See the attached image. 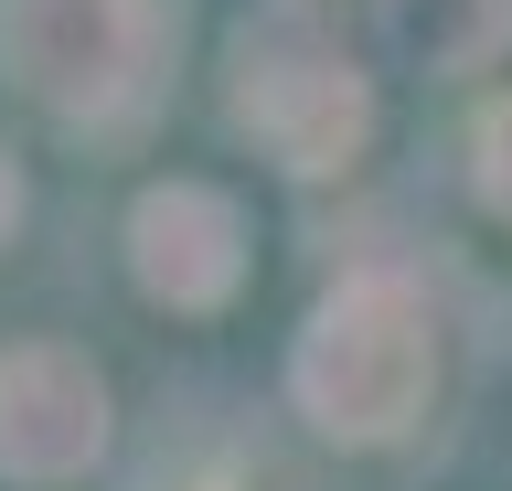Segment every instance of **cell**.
I'll use <instances>...</instances> for the list:
<instances>
[{"label":"cell","instance_id":"6da1fadb","mask_svg":"<svg viewBox=\"0 0 512 491\" xmlns=\"http://www.w3.org/2000/svg\"><path fill=\"white\" fill-rule=\"evenodd\" d=\"M427 385H438V321H427V299L395 267H363V278H342L310 310V331H299V406L331 438H352V449L406 438L427 417Z\"/></svg>","mask_w":512,"mask_h":491},{"label":"cell","instance_id":"7a4b0ae2","mask_svg":"<svg viewBox=\"0 0 512 491\" xmlns=\"http://www.w3.org/2000/svg\"><path fill=\"white\" fill-rule=\"evenodd\" d=\"M171 33V0H0V75L75 129H118L160 97Z\"/></svg>","mask_w":512,"mask_h":491},{"label":"cell","instance_id":"3957f363","mask_svg":"<svg viewBox=\"0 0 512 491\" xmlns=\"http://www.w3.org/2000/svg\"><path fill=\"white\" fill-rule=\"evenodd\" d=\"M235 118L278 171H342L363 150L374 107H363V75L342 65V43L299 11H278L235 43Z\"/></svg>","mask_w":512,"mask_h":491},{"label":"cell","instance_id":"277c9868","mask_svg":"<svg viewBox=\"0 0 512 491\" xmlns=\"http://www.w3.org/2000/svg\"><path fill=\"white\" fill-rule=\"evenodd\" d=\"M107 449V385L54 342L0 353V470L11 481H75Z\"/></svg>","mask_w":512,"mask_h":491},{"label":"cell","instance_id":"5b68a950","mask_svg":"<svg viewBox=\"0 0 512 491\" xmlns=\"http://www.w3.org/2000/svg\"><path fill=\"white\" fill-rule=\"evenodd\" d=\"M128 257H139V289H150V299H171V310H214V299L246 278V225H235V203H224V193L171 182V193L139 203Z\"/></svg>","mask_w":512,"mask_h":491},{"label":"cell","instance_id":"8992f818","mask_svg":"<svg viewBox=\"0 0 512 491\" xmlns=\"http://www.w3.org/2000/svg\"><path fill=\"white\" fill-rule=\"evenodd\" d=\"M384 33L416 65H491L512 43V0H384Z\"/></svg>","mask_w":512,"mask_h":491},{"label":"cell","instance_id":"52a82bcc","mask_svg":"<svg viewBox=\"0 0 512 491\" xmlns=\"http://www.w3.org/2000/svg\"><path fill=\"white\" fill-rule=\"evenodd\" d=\"M480 193L512 214V107H491V118H480Z\"/></svg>","mask_w":512,"mask_h":491},{"label":"cell","instance_id":"ba28073f","mask_svg":"<svg viewBox=\"0 0 512 491\" xmlns=\"http://www.w3.org/2000/svg\"><path fill=\"white\" fill-rule=\"evenodd\" d=\"M11 214H22V182H11V161H0V235H11Z\"/></svg>","mask_w":512,"mask_h":491}]
</instances>
